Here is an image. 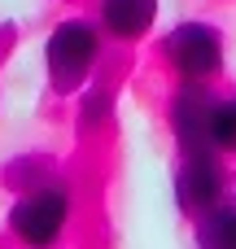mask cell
<instances>
[{
	"label": "cell",
	"mask_w": 236,
	"mask_h": 249,
	"mask_svg": "<svg viewBox=\"0 0 236 249\" xmlns=\"http://www.w3.org/2000/svg\"><path fill=\"white\" fill-rule=\"evenodd\" d=\"M74 223V188L61 175H39L35 184L18 188L4 214V232L22 249H57Z\"/></svg>",
	"instance_id": "1"
},
{
	"label": "cell",
	"mask_w": 236,
	"mask_h": 249,
	"mask_svg": "<svg viewBox=\"0 0 236 249\" xmlns=\"http://www.w3.org/2000/svg\"><path fill=\"white\" fill-rule=\"evenodd\" d=\"M105 61V31L96 18H61L44 35V79L53 96H79Z\"/></svg>",
	"instance_id": "2"
},
{
	"label": "cell",
	"mask_w": 236,
	"mask_h": 249,
	"mask_svg": "<svg viewBox=\"0 0 236 249\" xmlns=\"http://www.w3.org/2000/svg\"><path fill=\"white\" fill-rule=\"evenodd\" d=\"M162 61L175 74V83H215L228 66V44L223 31L201 22V18H184L162 35Z\"/></svg>",
	"instance_id": "3"
},
{
	"label": "cell",
	"mask_w": 236,
	"mask_h": 249,
	"mask_svg": "<svg viewBox=\"0 0 236 249\" xmlns=\"http://www.w3.org/2000/svg\"><path fill=\"white\" fill-rule=\"evenodd\" d=\"M228 158L219 153H193V158H180L175 162V175H171V201L175 210L193 223L197 214H206L210 206H219L228 197Z\"/></svg>",
	"instance_id": "4"
},
{
	"label": "cell",
	"mask_w": 236,
	"mask_h": 249,
	"mask_svg": "<svg viewBox=\"0 0 236 249\" xmlns=\"http://www.w3.org/2000/svg\"><path fill=\"white\" fill-rule=\"evenodd\" d=\"M215 83H180L171 105H166V127H171V140H175V153L180 158H193V153H210L206 144V114H210V101H215Z\"/></svg>",
	"instance_id": "5"
},
{
	"label": "cell",
	"mask_w": 236,
	"mask_h": 249,
	"mask_svg": "<svg viewBox=\"0 0 236 249\" xmlns=\"http://www.w3.org/2000/svg\"><path fill=\"white\" fill-rule=\"evenodd\" d=\"M158 13H162V0H96V26L105 31V39H118V44L145 39Z\"/></svg>",
	"instance_id": "6"
},
{
	"label": "cell",
	"mask_w": 236,
	"mask_h": 249,
	"mask_svg": "<svg viewBox=\"0 0 236 249\" xmlns=\"http://www.w3.org/2000/svg\"><path fill=\"white\" fill-rule=\"evenodd\" d=\"M193 245L197 249H236V197H223L206 214L193 219Z\"/></svg>",
	"instance_id": "7"
},
{
	"label": "cell",
	"mask_w": 236,
	"mask_h": 249,
	"mask_svg": "<svg viewBox=\"0 0 236 249\" xmlns=\"http://www.w3.org/2000/svg\"><path fill=\"white\" fill-rule=\"evenodd\" d=\"M206 144L219 158H236V92H215L206 114Z\"/></svg>",
	"instance_id": "8"
},
{
	"label": "cell",
	"mask_w": 236,
	"mask_h": 249,
	"mask_svg": "<svg viewBox=\"0 0 236 249\" xmlns=\"http://www.w3.org/2000/svg\"><path fill=\"white\" fill-rule=\"evenodd\" d=\"M74 101H79L74 114H79V131H83V136H101V131L114 127V88H109V83H96V79H92Z\"/></svg>",
	"instance_id": "9"
}]
</instances>
